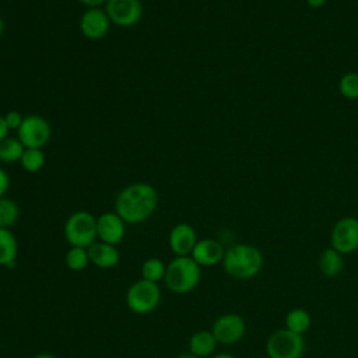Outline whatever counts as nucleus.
I'll return each mask as SVG.
<instances>
[{
  "label": "nucleus",
  "mask_w": 358,
  "mask_h": 358,
  "mask_svg": "<svg viewBox=\"0 0 358 358\" xmlns=\"http://www.w3.org/2000/svg\"><path fill=\"white\" fill-rule=\"evenodd\" d=\"M8 187H10V178L7 172L3 168H0V197L6 196Z\"/></svg>",
  "instance_id": "obj_27"
},
{
  "label": "nucleus",
  "mask_w": 358,
  "mask_h": 358,
  "mask_svg": "<svg viewBox=\"0 0 358 358\" xmlns=\"http://www.w3.org/2000/svg\"><path fill=\"white\" fill-rule=\"evenodd\" d=\"M25 147L18 137H6L0 141V161L6 164H14L21 159Z\"/></svg>",
  "instance_id": "obj_20"
},
{
  "label": "nucleus",
  "mask_w": 358,
  "mask_h": 358,
  "mask_svg": "<svg viewBox=\"0 0 358 358\" xmlns=\"http://www.w3.org/2000/svg\"><path fill=\"white\" fill-rule=\"evenodd\" d=\"M105 11L112 24L120 28H130L141 20L143 4L140 0H108Z\"/></svg>",
  "instance_id": "obj_9"
},
{
  "label": "nucleus",
  "mask_w": 358,
  "mask_h": 358,
  "mask_svg": "<svg viewBox=\"0 0 358 358\" xmlns=\"http://www.w3.org/2000/svg\"><path fill=\"white\" fill-rule=\"evenodd\" d=\"M126 234V222L115 211L96 217V236L101 242L117 246Z\"/></svg>",
  "instance_id": "obj_12"
},
{
  "label": "nucleus",
  "mask_w": 358,
  "mask_h": 358,
  "mask_svg": "<svg viewBox=\"0 0 358 358\" xmlns=\"http://www.w3.org/2000/svg\"><path fill=\"white\" fill-rule=\"evenodd\" d=\"M3 32H4V21H3V18L0 17V38H1Z\"/></svg>",
  "instance_id": "obj_34"
},
{
  "label": "nucleus",
  "mask_w": 358,
  "mask_h": 358,
  "mask_svg": "<svg viewBox=\"0 0 358 358\" xmlns=\"http://www.w3.org/2000/svg\"><path fill=\"white\" fill-rule=\"evenodd\" d=\"M344 268L343 255L338 253L331 246L324 249L319 256V270L323 275L333 278L337 277Z\"/></svg>",
  "instance_id": "obj_17"
},
{
  "label": "nucleus",
  "mask_w": 358,
  "mask_h": 358,
  "mask_svg": "<svg viewBox=\"0 0 358 358\" xmlns=\"http://www.w3.org/2000/svg\"><path fill=\"white\" fill-rule=\"evenodd\" d=\"M77 1H80V3L84 4V6H87L88 8H92V7L105 6V3H106L108 0H77Z\"/></svg>",
  "instance_id": "obj_28"
},
{
  "label": "nucleus",
  "mask_w": 358,
  "mask_h": 358,
  "mask_svg": "<svg viewBox=\"0 0 358 358\" xmlns=\"http://www.w3.org/2000/svg\"><path fill=\"white\" fill-rule=\"evenodd\" d=\"M211 358H236V357L232 355V354H228V352H220V354L213 355Z\"/></svg>",
  "instance_id": "obj_32"
},
{
  "label": "nucleus",
  "mask_w": 358,
  "mask_h": 358,
  "mask_svg": "<svg viewBox=\"0 0 358 358\" xmlns=\"http://www.w3.org/2000/svg\"><path fill=\"white\" fill-rule=\"evenodd\" d=\"M8 127L6 124V120H4V116L0 115V141H3L6 137H8Z\"/></svg>",
  "instance_id": "obj_29"
},
{
  "label": "nucleus",
  "mask_w": 358,
  "mask_h": 358,
  "mask_svg": "<svg viewBox=\"0 0 358 358\" xmlns=\"http://www.w3.org/2000/svg\"><path fill=\"white\" fill-rule=\"evenodd\" d=\"M338 91L345 99H358V73H345L338 81Z\"/></svg>",
  "instance_id": "obj_25"
},
{
  "label": "nucleus",
  "mask_w": 358,
  "mask_h": 358,
  "mask_svg": "<svg viewBox=\"0 0 358 358\" xmlns=\"http://www.w3.org/2000/svg\"><path fill=\"white\" fill-rule=\"evenodd\" d=\"M310 324H312V317L309 312L302 308L291 309L285 315V329H288L292 333L303 336V333L309 330Z\"/></svg>",
  "instance_id": "obj_19"
},
{
  "label": "nucleus",
  "mask_w": 358,
  "mask_h": 358,
  "mask_svg": "<svg viewBox=\"0 0 358 358\" xmlns=\"http://www.w3.org/2000/svg\"><path fill=\"white\" fill-rule=\"evenodd\" d=\"M305 352L303 336L278 329L267 338L266 354L268 358H302Z\"/></svg>",
  "instance_id": "obj_6"
},
{
  "label": "nucleus",
  "mask_w": 358,
  "mask_h": 358,
  "mask_svg": "<svg viewBox=\"0 0 358 358\" xmlns=\"http://www.w3.org/2000/svg\"><path fill=\"white\" fill-rule=\"evenodd\" d=\"M158 193L150 183L136 182L123 187L115 200V213L126 224L147 221L155 211Z\"/></svg>",
  "instance_id": "obj_1"
},
{
  "label": "nucleus",
  "mask_w": 358,
  "mask_h": 358,
  "mask_svg": "<svg viewBox=\"0 0 358 358\" xmlns=\"http://www.w3.org/2000/svg\"><path fill=\"white\" fill-rule=\"evenodd\" d=\"M166 271V264L158 259V257H150L143 262L141 264V278L151 281V282H159L164 280Z\"/></svg>",
  "instance_id": "obj_22"
},
{
  "label": "nucleus",
  "mask_w": 358,
  "mask_h": 358,
  "mask_svg": "<svg viewBox=\"0 0 358 358\" xmlns=\"http://www.w3.org/2000/svg\"><path fill=\"white\" fill-rule=\"evenodd\" d=\"M32 358H57V357L53 355V354H50V352H39V354L34 355Z\"/></svg>",
  "instance_id": "obj_31"
},
{
  "label": "nucleus",
  "mask_w": 358,
  "mask_h": 358,
  "mask_svg": "<svg viewBox=\"0 0 358 358\" xmlns=\"http://www.w3.org/2000/svg\"><path fill=\"white\" fill-rule=\"evenodd\" d=\"M52 129L49 122L41 115H28L24 117L17 137L25 148H42L50 140Z\"/></svg>",
  "instance_id": "obj_7"
},
{
  "label": "nucleus",
  "mask_w": 358,
  "mask_h": 358,
  "mask_svg": "<svg viewBox=\"0 0 358 358\" xmlns=\"http://www.w3.org/2000/svg\"><path fill=\"white\" fill-rule=\"evenodd\" d=\"M66 266L71 271H81L84 270L90 262L88 249L80 248V246H70V249L66 253Z\"/></svg>",
  "instance_id": "obj_23"
},
{
  "label": "nucleus",
  "mask_w": 358,
  "mask_h": 358,
  "mask_svg": "<svg viewBox=\"0 0 358 358\" xmlns=\"http://www.w3.org/2000/svg\"><path fill=\"white\" fill-rule=\"evenodd\" d=\"M196 229L186 222L176 224L168 236L169 249L175 256H190L194 245L197 243Z\"/></svg>",
  "instance_id": "obj_13"
},
{
  "label": "nucleus",
  "mask_w": 358,
  "mask_h": 358,
  "mask_svg": "<svg viewBox=\"0 0 358 358\" xmlns=\"http://www.w3.org/2000/svg\"><path fill=\"white\" fill-rule=\"evenodd\" d=\"M330 246L341 255L358 250V218L343 217L331 228Z\"/></svg>",
  "instance_id": "obj_8"
},
{
  "label": "nucleus",
  "mask_w": 358,
  "mask_h": 358,
  "mask_svg": "<svg viewBox=\"0 0 358 358\" xmlns=\"http://www.w3.org/2000/svg\"><path fill=\"white\" fill-rule=\"evenodd\" d=\"M201 267L190 256H176L166 264L165 285L173 294L192 292L200 282Z\"/></svg>",
  "instance_id": "obj_3"
},
{
  "label": "nucleus",
  "mask_w": 358,
  "mask_h": 358,
  "mask_svg": "<svg viewBox=\"0 0 358 358\" xmlns=\"http://www.w3.org/2000/svg\"><path fill=\"white\" fill-rule=\"evenodd\" d=\"M90 262L95 264L98 268H112L119 263L120 253L116 246L105 243V242H94L88 248Z\"/></svg>",
  "instance_id": "obj_15"
},
{
  "label": "nucleus",
  "mask_w": 358,
  "mask_h": 358,
  "mask_svg": "<svg viewBox=\"0 0 358 358\" xmlns=\"http://www.w3.org/2000/svg\"><path fill=\"white\" fill-rule=\"evenodd\" d=\"M217 344L211 330H199L189 338V352L199 358H207L215 351Z\"/></svg>",
  "instance_id": "obj_16"
},
{
  "label": "nucleus",
  "mask_w": 358,
  "mask_h": 358,
  "mask_svg": "<svg viewBox=\"0 0 358 358\" xmlns=\"http://www.w3.org/2000/svg\"><path fill=\"white\" fill-rule=\"evenodd\" d=\"M161 302V289L157 282L137 280L126 292V303L129 309L137 315L152 312Z\"/></svg>",
  "instance_id": "obj_5"
},
{
  "label": "nucleus",
  "mask_w": 358,
  "mask_h": 358,
  "mask_svg": "<svg viewBox=\"0 0 358 358\" xmlns=\"http://www.w3.org/2000/svg\"><path fill=\"white\" fill-rule=\"evenodd\" d=\"M176 358H199V357L193 355L192 352H185V354H180V355H178Z\"/></svg>",
  "instance_id": "obj_33"
},
{
  "label": "nucleus",
  "mask_w": 358,
  "mask_h": 358,
  "mask_svg": "<svg viewBox=\"0 0 358 358\" xmlns=\"http://www.w3.org/2000/svg\"><path fill=\"white\" fill-rule=\"evenodd\" d=\"M20 218L18 204L8 199L0 197V229H10Z\"/></svg>",
  "instance_id": "obj_21"
},
{
  "label": "nucleus",
  "mask_w": 358,
  "mask_h": 358,
  "mask_svg": "<svg viewBox=\"0 0 358 358\" xmlns=\"http://www.w3.org/2000/svg\"><path fill=\"white\" fill-rule=\"evenodd\" d=\"M222 267L235 280H250L260 273L263 255L255 245L236 243L225 250Z\"/></svg>",
  "instance_id": "obj_2"
},
{
  "label": "nucleus",
  "mask_w": 358,
  "mask_h": 358,
  "mask_svg": "<svg viewBox=\"0 0 358 358\" xmlns=\"http://www.w3.org/2000/svg\"><path fill=\"white\" fill-rule=\"evenodd\" d=\"M64 236L70 246L88 249L96 242V218L90 211L73 213L64 224Z\"/></svg>",
  "instance_id": "obj_4"
},
{
  "label": "nucleus",
  "mask_w": 358,
  "mask_h": 358,
  "mask_svg": "<svg viewBox=\"0 0 358 358\" xmlns=\"http://www.w3.org/2000/svg\"><path fill=\"white\" fill-rule=\"evenodd\" d=\"M326 0H306V4L310 7V8H320L322 6H324Z\"/></svg>",
  "instance_id": "obj_30"
},
{
  "label": "nucleus",
  "mask_w": 358,
  "mask_h": 358,
  "mask_svg": "<svg viewBox=\"0 0 358 358\" xmlns=\"http://www.w3.org/2000/svg\"><path fill=\"white\" fill-rule=\"evenodd\" d=\"M110 24L112 22H110L105 8L92 7V8H87L81 14L80 31L87 39L99 41L108 34Z\"/></svg>",
  "instance_id": "obj_11"
},
{
  "label": "nucleus",
  "mask_w": 358,
  "mask_h": 358,
  "mask_svg": "<svg viewBox=\"0 0 358 358\" xmlns=\"http://www.w3.org/2000/svg\"><path fill=\"white\" fill-rule=\"evenodd\" d=\"M20 164L27 172H38L45 165V154L42 148H25L24 154L20 159Z\"/></svg>",
  "instance_id": "obj_24"
},
{
  "label": "nucleus",
  "mask_w": 358,
  "mask_h": 358,
  "mask_svg": "<svg viewBox=\"0 0 358 358\" xmlns=\"http://www.w3.org/2000/svg\"><path fill=\"white\" fill-rule=\"evenodd\" d=\"M18 242L10 229H0V266L10 267L15 263Z\"/></svg>",
  "instance_id": "obj_18"
},
{
  "label": "nucleus",
  "mask_w": 358,
  "mask_h": 358,
  "mask_svg": "<svg viewBox=\"0 0 358 358\" xmlns=\"http://www.w3.org/2000/svg\"><path fill=\"white\" fill-rule=\"evenodd\" d=\"M225 255V249L221 242L213 238L199 239L194 245L190 257L200 266V267H211L218 263H222Z\"/></svg>",
  "instance_id": "obj_14"
},
{
  "label": "nucleus",
  "mask_w": 358,
  "mask_h": 358,
  "mask_svg": "<svg viewBox=\"0 0 358 358\" xmlns=\"http://www.w3.org/2000/svg\"><path fill=\"white\" fill-rule=\"evenodd\" d=\"M24 117L20 112L17 110H8L6 115H4V120H6V124L8 127V130H18L24 122Z\"/></svg>",
  "instance_id": "obj_26"
},
{
  "label": "nucleus",
  "mask_w": 358,
  "mask_h": 358,
  "mask_svg": "<svg viewBox=\"0 0 358 358\" xmlns=\"http://www.w3.org/2000/svg\"><path fill=\"white\" fill-rule=\"evenodd\" d=\"M211 331L218 344H235L246 333V322L238 313H224L215 319Z\"/></svg>",
  "instance_id": "obj_10"
}]
</instances>
